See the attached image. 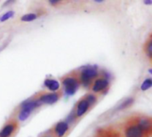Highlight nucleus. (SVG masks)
<instances>
[{
	"mask_svg": "<svg viewBox=\"0 0 152 137\" xmlns=\"http://www.w3.org/2000/svg\"><path fill=\"white\" fill-rule=\"evenodd\" d=\"M37 14L36 13H28V14H25L21 17V21H31L33 20H35L37 18Z\"/></svg>",
	"mask_w": 152,
	"mask_h": 137,
	"instance_id": "13",
	"label": "nucleus"
},
{
	"mask_svg": "<svg viewBox=\"0 0 152 137\" xmlns=\"http://www.w3.org/2000/svg\"><path fill=\"white\" fill-rule=\"evenodd\" d=\"M18 123L14 120H11L7 123L0 131V137H11L17 130Z\"/></svg>",
	"mask_w": 152,
	"mask_h": 137,
	"instance_id": "5",
	"label": "nucleus"
},
{
	"mask_svg": "<svg viewBox=\"0 0 152 137\" xmlns=\"http://www.w3.org/2000/svg\"><path fill=\"white\" fill-rule=\"evenodd\" d=\"M40 104V103L38 102V100H31V101H28L25 103L22 104L21 106V109H20V111L19 113V119L23 121L25 119H27L30 113Z\"/></svg>",
	"mask_w": 152,
	"mask_h": 137,
	"instance_id": "1",
	"label": "nucleus"
},
{
	"mask_svg": "<svg viewBox=\"0 0 152 137\" xmlns=\"http://www.w3.org/2000/svg\"><path fill=\"white\" fill-rule=\"evenodd\" d=\"M62 84H63V86L67 95H71L77 91L78 85H79V81H78L77 77L70 75V76L65 77L62 79Z\"/></svg>",
	"mask_w": 152,
	"mask_h": 137,
	"instance_id": "2",
	"label": "nucleus"
},
{
	"mask_svg": "<svg viewBox=\"0 0 152 137\" xmlns=\"http://www.w3.org/2000/svg\"><path fill=\"white\" fill-rule=\"evenodd\" d=\"M89 107H90V104L88 103L86 98L84 97L82 100H80L78 102V103L77 105V109H76V115H77V118L82 117L87 111Z\"/></svg>",
	"mask_w": 152,
	"mask_h": 137,
	"instance_id": "8",
	"label": "nucleus"
},
{
	"mask_svg": "<svg viewBox=\"0 0 152 137\" xmlns=\"http://www.w3.org/2000/svg\"><path fill=\"white\" fill-rule=\"evenodd\" d=\"M97 75H98V72H97L96 69H94V68H86L85 70H83L81 71L80 80L85 86H87L92 82V80L95 77H97Z\"/></svg>",
	"mask_w": 152,
	"mask_h": 137,
	"instance_id": "3",
	"label": "nucleus"
},
{
	"mask_svg": "<svg viewBox=\"0 0 152 137\" xmlns=\"http://www.w3.org/2000/svg\"><path fill=\"white\" fill-rule=\"evenodd\" d=\"M151 85H152V81L151 78H148V79H146L143 83H142V90H147V89H149V88H151Z\"/></svg>",
	"mask_w": 152,
	"mask_h": 137,
	"instance_id": "14",
	"label": "nucleus"
},
{
	"mask_svg": "<svg viewBox=\"0 0 152 137\" xmlns=\"http://www.w3.org/2000/svg\"><path fill=\"white\" fill-rule=\"evenodd\" d=\"M45 137H53V136H45Z\"/></svg>",
	"mask_w": 152,
	"mask_h": 137,
	"instance_id": "18",
	"label": "nucleus"
},
{
	"mask_svg": "<svg viewBox=\"0 0 152 137\" xmlns=\"http://www.w3.org/2000/svg\"><path fill=\"white\" fill-rule=\"evenodd\" d=\"M86 100H87L88 103L90 104V106H91L92 104H94V103L96 102V97H95L94 95H86Z\"/></svg>",
	"mask_w": 152,
	"mask_h": 137,
	"instance_id": "15",
	"label": "nucleus"
},
{
	"mask_svg": "<svg viewBox=\"0 0 152 137\" xmlns=\"http://www.w3.org/2000/svg\"><path fill=\"white\" fill-rule=\"evenodd\" d=\"M145 51H146V53L148 55V57L150 59H151L152 55V40L151 37L149 38V40L147 41L146 45H145Z\"/></svg>",
	"mask_w": 152,
	"mask_h": 137,
	"instance_id": "12",
	"label": "nucleus"
},
{
	"mask_svg": "<svg viewBox=\"0 0 152 137\" xmlns=\"http://www.w3.org/2000/svg\"><path fill=\"white\" fill-rule=\"evenodd\" d=\"M145 133L141 129V127L137 125V123L129 124L125 130L126 137H145Z\"/></svg>",
	"mask_w": 152,
	"mask_h": 137,
	"instance_id": "4",
	"label": "nucleus"
},
{
	"mask_svg": "<svg viewBox=\"0 0 152 137\" xmlns=\"http://www.w3.org/2000/svg\"><path fill=\"white\" fill-rule=\"evenodd\" d=\"M137 125L141 127V129L147 135L150 134L151 132L152 128V123L151 119L148 118H143V119H138V121L136 122Z\"/></svg>",
	"mask_w": 152,
	"mask_h": 137,
	"instance_id": "10",
	"label": "nucleus"
},
{
	"mask_svg": "<svg viewBox=\"0 0 152 137\" xmlns=\"http://www.w3.org/2000/svg\"><path fill=\"white\" fill-rule=\"evenodd\" d=\"M13 15V12H7L6 13H4L3 16H2V18H1V21H6L7 19H9L10 17H12Z\"/></svg>",
	"mask_w": 152,
	"mask_h": 137,
	"instance_id": "16",
	"label": "nucleus"
},
{
	"mask_svg": "<svg viewBox=\"0 0 152 137\" xmlns=\"http://www.w3.org/2000/svg\"><path fill=\"white\" fill-rule=\"evenodd\" d=\"M45 86L51 91H57L60 88V84L55 79H45Z\"/></svg>",
	"mask_w": 152,
	"mask_h": 137,
	"instance_id": "11",
	"label": "nucleus"
},
{
	"mask_svg": "<svg viewBox=\"0 0 152 137\" xmlns=\"http://www.w3.org/2000/svg\"><path fill=\"white\" fill-rule=\"evenodd\" d=\"M51 4H58L60 1H57V0H53V1H49Z\"/></svg>",
	"mask_w": 152,
	"mask_h": 137,
	"instance_id": "17",
	"label": "nucleus"
},
{
	"mask_svg": "<svg viewBox=\"0 0 152 137\" xmlns=\"http://www.w3.org/2000/svg\"><path fill=\"white\" fill-rule=\"evenodd\" d=\"M69 129V123L66 121L59 122L53 128V132L57 137H63Z\"/></svg>",
	"mask_w": 152,
	"mask_h": 137,
	"instance_id": "9",
	"label": "nucleus"
},
{
	"mask_svg": "<svg viewBox=\"0 0 152 137\" xmlns=\"http://www.w3.org/2000/svg\"><path fill=\"white\" fill-rule=\"evenodd\" d=\"M60 98L59 94H45L39 96L38 102L40 103H46V104H53L56 103Z\"/></svg>",
	"mask_w": 152,
	"mask_h": 137,
	"instance_id": "7",
	"label": "nucleus"
},
{
	"mask_svg": "<svg viewBox=\"0 0 152 137\" xmlns=\"http://www.w3.org/2000/svg\"><path fill=\"white\" fill-rule=\"evenodd\" d=\"M109 86V81L107 78H101L96 79L92 86V90L94 93H100L102 91H103L104 89H106Z\"/></svg>",
	"mask_w": 152,
	"mask_h": 137,
	"instance_id": "6",
	"label": "nucleus"
}]
</instances>
